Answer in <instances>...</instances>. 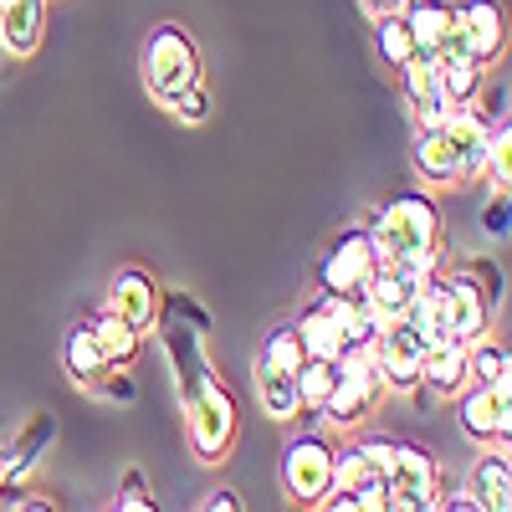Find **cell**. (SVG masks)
I'll return each mask as SVG.
<instances>
[{"instance_id": "obj_5", "label": "cell", "mask_w": 512, "mask_h": 512, "mask_svg": "<svg viewBox=\"0 0 512 512\" xmlns=\"http://www.w3.org/2000/svg\"><path fill=\"white\" fill-rule=\"evenodd\" d=\"M200 82V52L190 31L180 26H159L149 41H144V88L159 108H175V98L185 88H195Z\"/></svg>"}, {"instance_id": "obj_32", "label": "cell", "mask_w": 512, "mask_h": 512, "mask_svg": "<svg viewBox=\"0 0 512 512\" xmlns=\"http://www.w3.org/2000/svg\"><path fill=\"white\" fill-rule=\"evenodd\" d=\"M205 507H221V512H236V507H241V497H236V492H210V497H205Z\"/></svg>"}, {"instance_id": "obj_3", "label": "cell", "mask_w": 512, "mask_h": 512, "mask_svg": "<svg viewBox=\"0 0 512 512\" xmlns=\"http://www.w3.org/2000/svg\"><path fill=\"white\" fill-rule=\"evenodd\" d=\"M185 436L200 461H221L236 441V400L216 374L185 379Z\"/></svg>"}, {"instance_id": "obj_20", "label": "cell", "mask_w": 512, "mask_h": 512, "mask_svg": "<svg viewBox=\"0 0 512 512\" xmlns=\"http://www.w3.org/2000/svg\"><path fill=\"white\" fill-rule=\"evenodd\" d=\"M256 405H262L267 420H297V415H303V400H297V374L256 364Z\"/></svg>"}, {"instance_id": "obj_10", "label": "cell", "mask_w": 512, "mask_h": 512, "mask_svg": "<svg viewBox=\"0 0 512 512\" xmlns=\"http://www.w3.org/2000/svg\"><path fill=\"white\" fill-rule=\"evenodd\" d=\"M420 359H425V344L410 318H395V323H379L374 333V364L384 374L390 390H415L420 384Z\"/></svg>"}, {"instance_id": "obj_9", "label": "cell", "mask_w": 512, "mask_h": 512, "mask_svg": "<svg viewBox=\"0 0 512 512\" xmlns=\"http://www.w3.org/2000/svg\"><path fill=\"white\" fill-rule=\"evenodd\" d=\"M282 487L292 502L318 507L333 487V446L323 436H303L282 451Z\"/></svg>"}, {"instance_id": "obj_6", "label": "cell", "mask_w": 512, "mask_h": 512, "mask_svg": "<svg viewBox=\"0 0 512 512\" xmlns=\"http://www.w3.org/2000/svg\"><path fill=\"white\" fill-rule=\"evenodd\" d=\"M395 441H359L349 451H333V487L349 492L359 512L384 507V466H390Z\"/></svg>"}, {"instance_id": "obj_26", "label": "cell", "mask_w": 512, "mask_h": 512, "mask_svg": "<svg viewBox=\"0 0 512 512\" xmlns=\"http://www.w3.org/2000/svg\"><path fill=\"white\" fill-rule=\"evenodd\" d=\"M482 62H472V57H456V62H441V98L451 103V108H461V103H477V93H482Z\"/></svg>"}, {"instance_id": "obj_31", "label": "cell", "mask_w": 512, "mask_h": 512, "mask_svg": "<svg viewBox=\"0 0 512 512\" xmlns=\"http://www.w3.org/2000/svg\"><path fill=\"white\" fill-rule=\"evenodd\" d=\"M118 507H128V512H149L154 502H149V487H144V477H128L123 482V492H118Z\"/></svg>"}, {"instance_id": "obj_14", "label": "cell", "mask_w": 512, "mask_h": 512, "mask_svg": "<svg viewBox=\"0 0 512 512\" xmlns=\"http://www.w3.org/2000/svg\"><path fill=\"white\" fill-rule=\"evenodd\" d=\"M47 11L52 0H0V52L36 57L47 36Z\"/></svg>"}, {"instance_id": "obj_27", "label": "cell", "mask_w": 512, "mask_h": 512, "mask_svg": "<svg viewBox=\"0 0 512 512\" xmlns=\"http://www.w3.org/2000/svg\"><path fill=\"white\" fill-rule=\"evenodd\" d=\"M333 379H338V359H303L297 364V400L303 410H323V400L333 395Z\"/></svg>"}, {"instance_id": "obj_23", "label": "cell", "mask_w": 512, "mask_h": 512, "mask_svg": "<svg viewBox=\"0 0 512 512\" xmlns=\"http://www.w3.org/2000/svg\"><path fill=\"white\" fill-rule=\"evenodd\" d=\"M512 374V359H507V344L492 333H477V338H466V379L472 384H497Z\"/></svg>"}, {"instance_id": "obj_21", "label": "cell", "mask_w": 512, "mask_h": 512, "mask_svg": "<svg viewBox=\"0 0 512 512\" xmlns=\"http://www.w3.org/2000/svg\"><path fill=\"white\" fill-rule=\"evenodd\" d=\"M62 359H67V369H72V379H77V384H103V379H113V364H108V359H103V349H98L93 323H82V328H72V333H67Z\"/></svg>"}, {"instance_id": "obj_17", "label": "cell", "mask_w": 512, "mask_h": 512, "mask_svg": "<svg viewBox=\"0 0 512 512\" xmlns=\"http://www.w3.org/2000/svg\"><path fill=\"white\" fill-rule=\"evenodd\" d=\"M420 384L431 390L436 400H456L466 384V344L461 338H446V344H436V349H425V359H420Z\"/></svg>"}, {"instance_id": "obj_29", "label": "cell", "mask_w": 512, "mask_h": 512, "mask_svg": "<svg viewBox=\"0 0 512 512\" xmlns=\"http://www.w3.org/2000/svg\"><path fill=\"white\" fill-rule=\"evenodd\" d=\"M482 175H487L492 190H507V180H512V134H507V123L492 128L487 154H482Z\"/></svg>"}, {"instance_id": "obj_8", "label": "cell", "mask_w": 512, "mask_h": 512, "mask_svg": "<svg viewBox=\"0 0 512 512\" xmlns=\"http://www.w3.org/2000/svg\"><path fill=\"white\" fill-rule=\"evenodd\" d=\"M461 405V431L482 441V446H507V431H512V379H497V384H466L456 395Z\"/></svg>"}, {"instance_id": "obj_19", "label": "cell", "mask_w": 512, "mask_h": 512, "mask_svg": "<svg viewBox=\"0 0 512 512\" xmlns=\"http://www.w3.org/2000/svg\"><path fill=\"white\" fill-rule=\"evenodd\" d=\"M472 497L482 512H507L512 507V466H507V446L487 451L477 461V472H472Z\"/></svg>"}, {"instance_id": "obj_30", "label": "cell", "mask_w": 512, "mask_h": 512, "mask_svg": "<svg viewBox=\"0 0 512 512\" xmlns=\"http://www.w3.org/2000/svg\"><path fill=\"white\" fill-rule=\"evenodd\" d=\"M169 113H175L180 123H205V113H210V98H205V88H200V82H195V88H185V93L175 98V108H169Z\"/></svg>"}, {"instance_id": "obj_25", "label": "cell", "mask_w": 512, "mask_h": 512, "mask_svg": "<svg viewBox=\"0 0 512 512\" xmlns=\"http://www.w3.org/2000/svg\"><path fill=\"white\" fill-rule=\"evenodd\" d=\"M374 47L390 67H405L415 57V31L405 21V11H390V16H374Z\"/></svg>"}, {"instance_id": "obj_1", "label": "cell", "mask_w": 512, "mask_h": 512, "mask_svg": "<svg viewBox=\"0 0 512 512\" xmlns=\"http://www.w3.org/2000/svg\"><path fill=\"white\" fill-rule=\"evenodd\" d=\"M374 262H405L415 272L431 277L441 267V210L425 190H405L379 210V221L369 226Z\"/></svg>"}, {"instance_id": "obj_16", "label": "cell", "mask_w": 512, "mask_h": 512, "mask_svg": "<svg viewBox=\"0 0 512 512\" xmlns=\"http://www.w3.org/2000/svg\"><path fill=\"white\" fill-rule=\"evenodd\" d=\"M456 21L466 31V41H472V57L482 67H492L502 57V41H507V21H502V6L497 0H461L456 6Z\"/></svg>"}, {"instance_id": "obj_2", "label": "cell", "mask_w": 512, "mask_h": 512, "mask_svg": "<svg viewBox=\"0 0 512 512\" xmlns=\"http://www.w3.org/2000/svg\"><path fill=\"white\" fill-rule=\"evenodd\" d=\"M492 139V123L477 113V103L451 108L436 128H420L415 144V169L425 185H461L482 175V154Z\"/></svg>"}, {"instance_id": "obj_7", "label": "cell", "mask_w": 512, "mask_h": 512, "mask_svg": "<svg viewBox=\"0 0 512 512\" xmlns=\"http://www.w3.org/2000/svg\"><path fill=\"white\" fill-rule=\"evenodd\" d=\"M436 461L425 456L420 446H405L395 441L390 451V466H384V507H395V512H420V507H431L436 502Z\"/></svg>"}, {"instance_id": "obj_13", "label": "cell", "mask_w": 512, "mask_h": 512, "mask_svg": "<svg viewBox=\"0 0 512 512\" xmlns=\"http://www.w3.org/2000/svg\"><path fill=\"white\" fill-rule=\"evenodd\" d=\"M369 272H374V246H369V231H349L344 241H338V246L323 256L318 282H323V292H364Z\"/></svg>"}, {"instance_id": "obj_15", "label": "cell", "mask_w": 512, "mask_h": 512, "mask_svg": "<svg viewBox=\"0 0 512 512\" xmlns=\"http://www.w3.org/2000/svg\"><path fill=\"white\" fill-rule=\"evenodd\" d=\"M492 328V303L487 292L472 282V277H446V333L451 338H477Z\"/></svg>"}, {"instance_id": "obj_11", "label": "cell", "mask_w": 512, "mask_h": 512, "mask_svg": "<svg viewBox=\"0 0 512 512\" xmlns=\"http://www.w3.org/2000/svg\"><path fill=\"white\" fill-rule=\"evenodd\" d=\"M420 287H425V272H415L405 262H374V272L364 282V303H369V313L379 323H395V318L410 313Z\"/></svg>"}, {"instance_id": "obj_4", "label": "cell", "mask_w": 512, "mask_h": 512, "mask_svg": "<svg viewBox=\"0 0 512 512\" xmlns=\"http://www.w3.org/2000/svg\"><path fill=\"white\" fill-rule=\"evenodd\" d=\"M384 395H390V384H384L379 364H374V344H349L338 354V379H333V395L323 400V420L328 425H359Z\"/></svg>"}, {"instance_id": "obj_22", "label": "cell", "mask_w": 512, "mask_h": 512, "mask_svg": "<svg viewBox=\"0 0 512 512\" xmlns=\"http://www.w3.org/2000/svg\"><path fill=\"white\" fill-rule=\"evenodd\" d=\"M405 21H410V31H415V47H420V52H436L441 36H446L451 21H456V6H451V0H405Z\"/></svg>"}, {"instance_id": "obj_12", "label": "cell", "mask_w": 512, "mask_h": 512, "mask_svg": "<svg viewBox=\"0 0 512 512\" xmlns=\"http://www.w3.org/2000/svg\"><path fill=\"white\" fill-rule=\"evenodd\" d=\"M103 313H113V318H123L128 328L149 333L154 318H159V287H154V277L139 272V267H123V272L113 277L108 297H103Z\"/></svg>"}, {"instance_id": "obj_24", "label": "cell", "mask_w": 512, "mask_h": 512, "mask_svg": "<svg viewBox=\"0 0 512 512\" xmlns=\"http://www.w3.org/2000/svg\"><path fill=\"white\" fill-rule=\"evenodd\" d=\"M93 338H98V349H103V359L113 364V369H128L139 359V328H128L123 318H113V313H98L93 318Z\"/></svg>"}, {"instance_id": "obj_28", "label": "cell", "mask_w": 512, "mask_h": 512, "mask_svg": "<svg viewBox=\"0 0 512 512\" xmlns=\"http://www.w3.org/2000/svg\"><path fill=\"white\" fill-rule=\"evenodd\" d=\"M308 359V349H303V338H297V328L292 323H282V328H272L267 338H262V354H256V364H267V369H287V374H297V364Z\"/></svg>"}, {"instance_id": "obj_33", "label": "cell", "mask_w": 512, "mask_h": 512, "mask_svg": "<svg viewBox=\"0 0 512 512\" xmlns=\"http://www.w3.org/2000/svg\"><path fill=\"white\" fill-rule=\"evenodd\" d=\"M369 16H390V11H405V0H364Z\"/></svg>"}, {"instance_id": "obj_18", "label": "cell", "mask_w": 512, "mask_h": 512, "mask_svg": "<svg viewBox=\"0 0 512 512\" xmlns=\"http://www.w3.org/2000/svg\"><path fill=\"white\" fill-rule=\"evenodd\" d=\"M292 328H297V338H303V349H308L313 359H338V354L349 349V333H344V323H338V313L323 303V297H318V303L297 318Z\"/></svg>"}]
</instances>
